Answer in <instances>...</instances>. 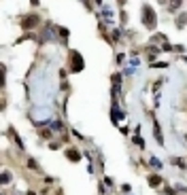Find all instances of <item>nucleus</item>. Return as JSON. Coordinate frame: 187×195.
Segmentation results:
<instances>
[{"label": "nucleus", "mask_w": 187, "mask_h": 195, "mask_svg": "<svg viewBox=\"0 0 187 195\" xmlns=\"http://www.w3.org/2000/svg\"><path fill=\"white\" fill-rule=\"evenodd\" d=\"M66 155H68L72 161H77V159H79V153H77V151H66Z\"/></svg>", "instance_id": "5"}, {"label": "nucleus", "mask_w": 187, "mask_h": 195, "mask_svg": "<svg viewBox=\"0 0 187 195\" xmlns=\"http://www.w3.org/2000/svg\"><path fill=\"white\" fill-rule=\"evenodd\" d=\"M28 167H32V170H38V163H36L34 159H30V161H28Z\"/></svg>", "instance_id": "7"}, {"label": "nucleus", "mask_w": 187, "mask_h": 195, "mask_svg": "<svg viewBox=\"0 0 187 195\" xmlns=\"http://www.w3.org/2000/svg\"><path fill=\"white\" fill-rule=\"evenodd\" d=\"M181 2H183V0H170V4H168V11H177V9L181 7Z\"/></svg>", "instance_id": "4"}, {"label": "nucleus", "mask_w": 187, "mask_h": 195, "mask_svg": "<svg viewBox=\"0 0 187 195\" xmlns=\"http://www.w3.org/2000/svg\"><path fill=\"white\" fill-rule=\"evenodd\" d=\"M34 24H38V15H30V17H26L24 21H21V26H24L26 30H28L30 26H34Z\"/></svg>", "instance_id": "3"}, {"label": "nucleus", "mask_w": 187, "mask_h": 195, "mask_svg": "<svg viewBox=\"0 0 187 195\" xmlns=\"http://www.w3.org/2000/svg\"><path fill=\"white\" fill-rule=\"evenodd\" d=\"M149 182H151L153 187H157L159 182H162V178H159V176H151V178H149Z\"/></svg>", "instance_id": "6"}, {"label": "nucleus", "mask_w": 187, "mask_h": 195, "mask_svg": "<svg viewBox=\"0 0 187 195\" xmlns=\"http://www.w3.org/2000/svg\"><path fill=\"white\" fill-rule=\"evenodd\" d=\"M142 11H145V17H142V21H145V26L153 30V28H155V24H157V19H155V13H153V9L145 4V7H142Z\"/></svg>", "instance_id": "1"}, {"label": "nucleus", "mask_w": 187, "mask_h": 195, "mask_svg": "<svg viewBox=\"0 0 187 195\" xmlns=\"http://www.w3.org/2000/svg\"><path fill=\"white\" fill-rule=\"evenodd\" d=\"M70 57H72V62H75V66H72V70H75V72L83 68V66H81V64H83V59L79 57V53H77V51H70Z\"/></svg>", "instance_id": "2"}]
</instances>
